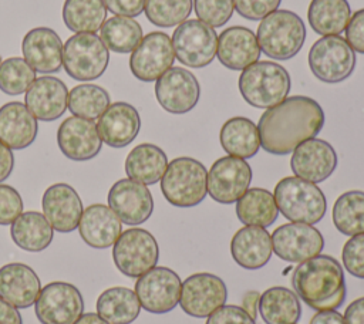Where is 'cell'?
Instances as JSON below:
<instances>
[{"label": "cell", "mask_w": 364, "mask_h": 324, "mask_svg": "<svg viewBox=\"0 0 364 324\" xmlns=\"http://www.w3.org/2000/svg\"><path fill=\"white\" fill-rule=\"evenodd\" d=\"M324 121V111L316 99L306 95L284 98L259 119L260 148L272 155H287L301 142L316 138Z\"/></svg>", "instance_id": "obj_1"}, {"label": "cell", "mask_w": 364, "mask_h": 324, "mask_svg": "<svg viewBox=\"0 0 364 324\" xmlns=\"http://www.w3.org/2000/svg\"><path fill=\"white\" fill-rule=\"evenodd\" d=\"M291 287L301 301L317 311L337 310L347 296L344 270L328 254L299 263L291 274Z\"/></svg>", "instance_id": "obj_2"}, {"label": "cell", "mask_w": 364, "mask_h": 324, "mask_svg": "<svg viewBox=\"0 0 364 324\" xmlns=\"http://www.w3.org/2000/svg\"><path fill=\"white\" fill-rule=\"evenodd\" d=\"M239 91L255 108H272L287 98L291 87L289 71L273 61H256L242 70Z\"/></svg>", "instance_id": "obj_3"}, {"label": "cell", "mask_w": 364, "mask_h": 324, "mask_svg": "<svg viewBox=\"0 0 364 324\" xmlns=\"http://www.w3.org/2000/svg\"><path fill=\"white\" fill-rule=\"evenodd\" d=\"M277 210L290 222L316 225L327 210L323 190L313 182L297 176H286L274 186Z\"/></svg>", "instance_id": "obj_4"}, {"label": "cell", "mask_w": 364, "mask_h": 324, "mask_svg": "<svg viewBox=\"0 0 364 324\" xmlns=\"http://www.w3.org/2000/svg\"><path fill=\"white\" fill-rule=\"evenodd\" d=\"M260 51L279 61L293 58L306 40V26L290 10H274L259 23L256 31Z\"/></svg>", "instance_id": "obj_5"}, {"label": "cell", "mask_w": 364, "mask_h": 324, "mask_svg": "<svg viewBox=\"0 0 364 324\" xmlns=\"http://www.w3.org/2000/svg\"><path fill=\"white\" fill-rule=\"evenodd\" d=\"M208 171L202 162L189 156L175 158L161 178V190L165 199L176 207H193L206 193Z\"/></svg>", "instance_id": "obj_6"}, {"label": "cell", "mask_w": 364, "mask_h": 324, "mask_svg": "<svg viewBox=\"0 0 364 324\" xmlns=\"http://www.w3.org/2000/svg\"><path fill=\"white\" fill-rule=\"evenodd\" d=\"M109 61V50L95 33H77L63 44V67L77 81L100 78Z\"/></svg>", "instance_id": "obj_7"}, {"label": "cell", "mask_w": 364, "mask_h": 324, "mask_svg": "<svg viewBox=\"0 0 364 324\" xmlns=\"http://www.w3.org/2000/svg\"><path fill=\"white\" fill-rule=\"evenodd\" d=\"M309 67L318 81L337 84L353 74L355 68V53L346 38L340 36H324L310 47Z\"/></svg>", "instance_id": "obj_8"}, {"label": "cell", "mask_w": 364, "mask_h": 324, "mask_svg": "<svg viewBox=\"0 0 364 324\" xmlns=\"http://www.w3.org/2000/svg\"><path fill=\"white\" fill-rule=\"evenodd\" d=\"M158 259L156 239L145 229H128L112 244V260L117 269L131 279H138L155 267Z\"/></svg>", "instance_id": "obj_9"}, {"label": "cell", "mask_w": 364, "mask_h": 324, "mask_svg": "<svg viewBox=\"0 0 364 324\" xmlns=\"http://www.w3.org/2000/svg\"><path fill=\"white\" fill-rule=\"evenodd\" d=\"M175 58L191 68H203L216 57L218 34L199 18L181 23L172 34Z\"/></svg>", "instance_id": "obj_10"}, {"label": "cell", "mask_w": 364, "mask_h": 324, "mask_svg": "<svg viewBox=\"0 0 364 324\" xmlns=\"http://www.w3.org/2000/svg\"><path fill=\"white\" fill-rule=\"evenodd\" d=\"M182 281L169 267L155 266L135 283V294L144 310L152 314H165L179 304Z\"/></svg>", "instance_id": "obj_11"}, {"label": "cell", "mask_w": 364, "mask_h": 324, "mask_svg": "<svg viewBox=\"0 0 364 324\" xmlns=\"http://www.w3.org/2000/svg\"><path fill=\"white\" fill-rule=\"evenodd\" d=\"M34 311L41 324H74L84 313V300L75 286L53 281L40 290Z\"/></svg>", "instance_id": "obj_12"}, {"label": "cell", "mask_w": 364, "mask_h": 324, "mask_svg": "<svg viewBox=\"0 0 364 324\" xmlns=\"http://www.w3.org/2000/svg\"><path fill=\"white\" fill-rule=\"evenodd\" d=\"M250 182L252 168L246 159L228 155L219 158L210 166L206 188L215 202L230 205L245 195Z\"/></svg>", "instance_id": "obj_13"}, {"label": "cell", "mask_w": 364, "mask_h": 324, "mask_svg": "<svg viewBox=\"0 0 364 324\" xmlns=\"http://www.w3.org/2000/svg\"><path fill=\"white\" fill-rule=\"evenodd\" d=\"M175 61L171 37L162 31H151L131 53L129 70L135 78L144 82L156 81Z\"/></svg>", "instance_id": "obj_14"}, {"label": "cell", "mask_w": 364, "mask_h": 324, "mask_svg": "<svg viewBox=\"0 0 364 324\" xmlns=\"http://www.w3.org/2000/svg\"><path fill=\"white\" fill-rule=\"evenodd\" d=\"M228 298L223 280L212 273H195L183 280L179 306L191 317L208 318Z\"/></svg>", "instance_id": "obj_15"}, {"label": "cell", "mask_w": 364, "mask_h": 324, "mask_svg": "<svg viewBox=\"0 0 364 324\" xmlns=\"http://www.w3.org/2000/svg\"><path fill=\"white\" fill-rule=\"evenodd\" d=\"M272 246L276 256L284 261L301 263L321 253L324 237L313 225L284 223L272 233Z\"/></svg>", "instance_id": "obj_16"}, {"label": "cell", "mask_w": 364, "mask_h": 324, "mask_svg": "<svg viewBox=\"0 0 364 324\" xmlns=\"http://www.w3.org/2000/svg\"><path fill=\"white\" fill-rule=\"evenodd\" d=\"M155 97L166 112L186 114L196 107L200 98V85L191 71L171 67L156 80Z\"/></svg>", "instance_id": "obj_17"}, {"label": "cell", "mask_w": 364, "mask_h": 324, "mask_svg": "<svg viewBox=\"0 0 364 324\" xmlns=\"http://www.w3.org/2000/svg\"><path fill=\"white\" fill-rule=\"evenodd\" d=\"M108 206L129 226L146 222L154 212V199L146 185L129 178L117 180L108 192Z\"/></svg>", "instance_id": "obj_18"}, {"label": "cell", "mask_w": 364, "mask_h": 324, "mask_svg": "<svg viewBox=\"0 0 364 324\" xmlns=\"http://www.w3.org/2000/svg\"><path fill=\"white\" fill-rule=\"evenodd\" d=\"M294 176L320 183L333 175L337 168V152L324 139L311 138L294 148L290 159Z\"/></svg>", "instance_id": "obj_19"}, {"label": "cell", "mask_w": 364, "mask_h": 324, "mask_svg": "<svg viewBox=\"0 0 364 324\" xmlns=\"http://www.w3.org/2000/svg\"><path fill=\"white\" fill-rule=\"evenodd\" d=\"M57 144L63 155L71 161H90L100 153L102 146L97 124L75 115L60 124Z\"/></svg>", "instance_id": "obj_20"}, {"label": "cell", "mask_w": 364, "mask_h": 324, "mask_svg": "<svg viewBox=\"0 0 364 324\" xmlns=\"http://www.w3.org/2000/svg\"><path fill=\"white\" fill-rule=\"evenodd\" d=\"M43 215L58 233H71L78 227L82 202L77 190L67 183L48 186L41 199Z\"/></svg>", "instance_id": "obj_21"}, {"label": "cell", "mask_w": 364, "mask_h": 324, "mask_svg": "<svg viewBox=\"0 0 364 324\" xmlns=\"http://www.w3.org/2000/svg\"><path fill=\"white\" fill-rule=\"evenodd\" d=\"M23 58L37 72H58L63 67V41L48 27L31 28L21 41Z\"/></svg>", "instance_id": "obj_22"}, {"label": "cell", "mask_w": 364, "mask_h": 324, "mask_svg": "<svg viewBox=\"0 0 364 324\" xmlns=\"http://www.w3.org/2000/svg\"><path fill=\"white\" fill-rule=\"evenodd\" d=\"M24 102L37 119L55 121L63 117L68 105L67 85L51 75L38 77L26 91Z\"/></svg>", "instance_id": "obj_23"}, {"label": "cell", "mask_w": 364, "mask_h": 324, "mask_svg": "<svg viewBox=\"0 0 364 324\" xmlns=\"http://www.w3.org/2000/svg\"><path fill=\"white\" fill-rule=\"evenodd\" d=\"M141 118L136 108L128 102H114L98 118L97 129L101 141L111 148H124L138 135Z\"/></svg>", "instance_id": "obj_24"}, {"label": "cell", "mask_w": 364, "mask_h": 324, "mask_svg": "<svg viewBox=\"0 0 364 324\" xmlns=\"http://www.w3.org/2000/svg\"><path fill=\"white\" fill-rule=\"evenodd\" d=\"M216 57L229 70H245L260 57L256 34L243 26L225 28L218 37Z\"/></svg>", "instance_id": "obj_25"}, {"label": "cell", "mask_w": 364, "mask_h": 324, "mask_svg": "<svg viewBox=\"0 0 364 324\" xmlns=\"http://www.w3.org/2000/svg\"><path fill=\"white\" fill-rule=\"evenodd\" d=\"M77 229L85 244L94 249H107L122 233V222L109 206L94 203L82 210Z\"/></svg>", "instance_id": "obj_26"}, {"label": "cell", "mask_w": 364, "mask_h": 324, "mask_svg": "<svg viewBox=\"0 0 364 324\" xmlns=\"http://www.w3.org/2000/svg\"><path fill=\"white\" fill-rule=\"evenodd\" d=\"M37 273L24 263H9L0 267V298L16 308H28L40 294Z\"/></svg>", "instance_id": "obj_27"}, {"label": "cell", "mask_w": 364, "mask_h": 324, "mask_svg": "<svg viewBox=\"0 0 364 324\" xmlns=\"http://www.w3.org/2000/svg\"><path fill=\"white\" fill-rule=\"evenodd\" d=\"M272 253V236L260 226H245L230 240L233 260L246 270L262 269L269 263Z\"/></svg>", "instance_id": "obj_28"}, {"label": "cell", "mask_w": 364, "mask_h": 324, "mask_svg": "<svg viewBox=\"0 0 364 324\" xmlns=\"http://www.w3.org/2000/svg\"><path fill=\"white\" fill-rule=\"evenodd\" d=\"M37 118L26 104L11 101L0 107V141L13 149L30 146L37 136Z\"/></svg>", "instance_id": "obj_29"}, {"label": "cell", "mask_w": 364, "mask_h": 324, "mask_svg": "<svg viewBox=\"0 0 364 324\" xmlns=\"http://www.w3.org/2000/svg\"><path fill=\"white\" fill-rule=\"evenodd\" d=\"M168 168L166 153L154 144H139L129 151L125 159V173L129 179L154 185L164 176Z\"/></svg>", "instance_id": "obj_30"}, {"label": "cell", "mask_w": 364, "mask_h": 324, "mask_svg": "<svg viewBox=\"0 0 364 324\" xmlns=\"http://www.w3.org/2000/svg\"><path fill=\"white\" fill-rule=\"evenodd\" d=\"M219 141L230 156L247 159L260 149V136L256 124L246 117L229 118L220 128Z\"/></svg>", "instance_id": "obj_31"}, {"label": "cell", "mask_w": 364, "mask_h": 324, "mask_svg": "<svg viewBox=\"0 0 364 324\" xmlns=\"http://www.w3.org/2000/svg\"><path fill=\"white\" fill-rule=\"evenodd\" d=\"M10 236L14 244L27 252H43L50 246L54 229L46 216L40 212H23L10 227Z\"/></svg>", "instance_id": "obj_32"}, {"label": "cell", "mask_w": 364, "mask_h": 324, "mask_svg": "<svg viewBox=\"0 0 364 324\" xmlns=\"http://www.w3.org/2000/svg\"><path fill=\"white\" fill-rule=\"evenodd\" d=\"M259 313L266 324H296L301 317V306L294 291L276 286L260 294Z\"/></svg>", "instance_id": "obj_33"}, {"label": "cell", "mask_w": 364, "mask_h": 324, "mask_svg": "<svg viewBox=\"0 0 364 324\" xmlns=\"http://www.w3.org/2000/svg\"><path fill=\"white\" fill-rule=\"evenodd\" d=\"M139 311V300L128 287H109L97 298V314L109 324H131Z\"/></svg>", "instance_id": "obj_34"}, {"label": "cell", "mask_w": 364, "mask_h": 324, "mask_svg": "<svg viewBox=\"0 0 364 324\" xmlns=\"http://www.w3.org/2000/svg\"><path fill=\"white\" fill-rule=\"evenodd\" d=\"M351 9L347 0H311L307 20L320 36H340L350 21Z\"/></svg>", "instance_id": "obj_35"}, {"label": "cell", "mask_w": 364, "mask_h": 324, "mask_svg": "<svg viewBox=\"0 0 364 324\" xmlns=\"http://www.w3.org/2000/svg\"><path fill=\"white\" fill-rule=\"evenodd\" d=\"M237 219L246 226H272L279 215L274 196L267 189L252 188L236 202Z\"/></svg>", "instance_id": "obj_36"}, {"label": "cell", "mask_w": 364, "mask_h": 324, "mask_svg": "<svg viewBox=\"0 0 364 324\" xmlns=\"http://www.w3.org/2000/svg\"><path fill=\"white\" fill-rule=\"evenodd\" d=\"M107 11L102 0H65L63 20L73 33H95L102 27Z\"/></svg>", "instance_id": "obj_37"}, {"label": "cell", "mask_w": 364, "mask_h": 324, "mask_svg": "<svg viewBox=\"0 0 364 324\" xmlns=\"http://www.w3.org/2000/svg\"><path fill=\"white\" fill-rule=\"evenodd\" d=\"M101 30V40L105 47L114 53H132L142 40V27L132 17L114 16L104 21Z\"/></svg>", "instance_id": "obj_38"}, {"label": "cell", "mask_w": 364, "mask_h": 324, "mask_svg": "<svg viewBox=\"0 0 364 324\" xmlns=\"http://www.w3.org/2000/svg\"><path fill=\"white\" fill-rule=\"evenodd\" d=\"M333 223L346 236L364 233V192L348 190L341 193L333 206Z\"/></svg>", "instance_id": "obj_39"}, {"label": "cell", "mask_w": 364, "mask_h": 324, "mask_svg": "<svg viewBox=\"0 0 364 324\" xmlns=\"http://www.w3.org/2000/svg\"><path fill=\"white\" fill-rule=\"evenodd\" d=\"M109 94L95 84H80L68 92L67 108L75 117L97 119L109 107Z\"/></svg>", "instance_id": "obj_40"}, {"label": "cell", "mask_w": 364, "mask_h": 324, "mask_svg": "<svg viewBox=\"0 0 364 324\" xmlns=\"http://www.w3.org/2000/svg\"><path fill=\"white\" fill-rule=\"evenodd\" d=\"M192 0H145V16L158 27H173L188 20L192 13Z\"/></svg>", "instance_id": "obj_41"}, {"label": "cell", "mask_w": 364, "mask_h": 324, "mask_svg": "<svg viewBox=\"0 0 364 324\" xmlns=\"http://www.w3.org/2000/svg\"><path fill=\"white\" fill-rule=\"evenodd\" d=\"M36 78V71L24 58L10 57L0 65V90L7 95L26 92Z\"/></svg>", "instance_id": "obj_42"}, {"label": "cell", "mask_w": 364, "mask_h": 324, "mask_svg": "<svg viewBox=\"0 0 364 324\" xmlns=\"http://www.w3.org/2000/svg\"><path fill=\"white\" fill-rule=\"evenodd\" d=\"M193 9L200 21L215 28L230 20L235 3L233 0H193Z\"/></svg>", "instance_id": "obj_43"}, {"label": "cell", "mask_w": 364, "mask_h": 324, "mask_svg": "<svg viewBox=\"0 0 364 324\" xmlns=\"http://www.w3.org/2000/svg\"><path fill=\"white\" fill-rule=\"evenodd\" d=\"M341 257L346 270L351 276L364 280V233L351 236L344 243Z\"/></svg>", "instance_id": "obj_44"}, {"label": "cell", "mask_w": 364, "mask_h": 324, "mask_svg": "<svg viewBox=\"0 0 364 324\" xmlns=\"http://www.w3.org/2000/svg\"><path fill=\"white\" fill-rule=\"evenodd\" d=\"M23 213V199L10 185L0 183V225H11Z\"/></svg>", "instance_id": "obj_45"}, {"label": "cell", "mask_w": 364, "mask_h": 324, "mask_svg": "<svg viewBox=\"0 0 364 324\" xmlns=\"http://www.w3.org/2000/svg\"><path fill=\"white\" fill-rule=\"evenodd\" d=\"M235 10L246 20L257 21L279 9L282 0H233Z\"/></svg>", "instance_id": "obj_46"}, {"label": "cell", "mask_w": 364, "mask_h": 324, "mask_svg": "<svg viewBox=\"0 0 364 324\" xmlns=\"http://www.w3.org/2000/svg\"><path fill=\"white\" fill-rule=\"evenodd\" d=\"M205 324H256V321L242 307L223 304L208 317Z\"/></svg>", "instance_id": "obj_47"}, {"label": "cell", "mask_w": 364, "mask_h": 324, "mask_svg": "<svg viewBox=\"0 0 364 324\" xmlns=\"http://www.w3.org/2000/svg\"><path fill=\"white\" fill-rule=\"evenodd\" d=\"M346 41L354 53L364 54V9L357 10L346 27Z\"/></svg>", "instance_id": "obj_48"}, {"label": "cell", "mask_w": 364, "mask_h": 324, "mask_svg": "<svg viewBox=\"0 0 364 324\" xmlns=\"http://www.w3.org/2000/svg\"><path fill=\"white\" fill-rule=\"evenodd\" d=\"M107 10L115 16L136 17L144 11L145 0H102Z\"/></svg>", "instance_id": "obj_49"}, {"label": "cell", "mask_w": 364, "mask_h": 324, "mask_svg": "<svg viewBox=\"0 0 364 324\" xmlns=\"http://www.w3.org/2000/svg\"><path fill=\"white\" fill-rule=\"evenodd\" d=\"M346 324H364V297L351 301L344 311Z\"/></svg>", "instance_id": "obj_50"}, {"label": "cell", "mask_w": 364, "mask_h": 324, "mask_svg": "<svg viewBox=\"0 0 364 324\" xmlns=\"http://www.w3.org/2000/svg\"><path fill=\"white\" fill-rule=\"evenodd\" d=\"M14 168V155L9 146L0 141V183L6 180Z\"/></svg>", "instance_id": "obj_51"}, {"label": "cell", "mask_w": 364, "mask_h": 324, "mask_svg": "<svg viewBox=\"0 0 364 324\" xmlns=\"http://www.w3.org/2000/svg\"><path fill=\"white\" fill-rule=\"evenodd\" d=\"M0 324H23L18 310L0 298Z\"/></svg>", "instance_id": "obj_52"}, {"label": "cell", "mask_w": 364, "mask_h": 324, "mask_svg": "<svg viewBox=\"0 0 364 324\" xmlns=\"http://www.w3.org/2000/svg\"><path fill=\"white\" fill-rule=\"evenodd\" d=\"M309 324H346V321L337 310H323L317 311Z\"/></svg>", "instance_id": "obj_53"}, {"label": "cell", "mask_w": 364, "mask_h": 324, "mask_svg": "<svg viewBox=\"0 0 364 324\" xmlns=\"http://www.w3.org/2000/svg\"><path fill=\"white\" fill-rule=\"evenodd\" d=\"M259 300H260V293L257 290L246 291L245 296H243V300H242V308L255 320L257 317Z\"/></svg>", "instance_id": "obj_54"}, {"label": "cell", "mask_w": 364, "mask_h": 324, "mask_svg": "<svg viewBox=\"0 0 364 324\" xmlns=\"http://www.w3.org/2000/svg\"><path fill=\"white\" fill-rule=\"evenodd\" d=\"M74 324H109V323L101 318L97 313H85Z\"/></svg>", "instance_id": "obj_55"}, {"label": "cell", "mask_w": 364, "mask_h": 324, "mask_svg": "<svg viewBox=\"0 0 364 324\" xmlns=\"http://www.w3.org/2000/svg\"><path fill=\"white\" fill-rule=\"evenodd\" d=\"M1 63H3V60H1V55H0V65H1Z\"/></svg>", "instance_id": "obj_56"}]
</instances>
